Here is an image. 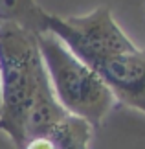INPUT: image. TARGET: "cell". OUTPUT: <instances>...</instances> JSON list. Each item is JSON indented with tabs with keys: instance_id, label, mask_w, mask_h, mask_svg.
I'll list each match as a JSON object with an SVG mask.
<instances>
[{
	"instance_id": "cell-4",
	"label": "cell",
	"mask_w": 145,
	"mask_h": 149,
	"mask_svg": "<svg viewBox=\"0 0 145 149\" xmlns=\"http://www.w3.org/2000/svg\"><path fill=\"white\" fill-rule=\"evenodd\" d=\"M94 125L85 118L66 114L44 133L53 149H90Z\"/></svg>"
},
{
	"instance_id": "cell-1",
	"label": "cell",
	"mask_w": 145,
	"mask_h": 149,
	"mask_svg": "<svg viewBox=\"0 0 145 149\" xmlns=\"http://www.w3.org/2000/svg\"><path fill=\"white\" fill-rule=\"evenodd\" d=\"M44 76L35 33L19 24H0V131L17 149L26 142V116Z\"/></svg>"
},
{
	"instance_id": "cell-5",
	"label": "cell",
	"mask_w": 145,
	"mask_h": 149,
	"mask_svg": "<svg viewBox=\"0 0 145 149\" xmlns=\"http://www.w3.org/2000/svg\"><path fill=\"white\" fill-rule=\"evenodd\" d=\"M46 11L35 0H0V24H19L33 33L44 31Z\"/></svg>"
},
{
	"instance_id": "cell-8",
	"label": "cell",
	"mask_w": 145,
	"mask_h": 149,
	"mask_svg": "<svg viewBox=\"0 0 145 149\" xmlns=\"http://www.w3.org/2000/svg\"><path fill=\"white\" fill-rule=\"evenodd\" d=\"M143 13H145V0H143Z\"/></svg>"
},
{
	"instance_id": "cell-2",
	"label": "cell",
	"mask_w": 145,
	"mask_h": 149,
	"mask_svg": "<svg viewBox=\"0 0 145 149\" xmlns=\"http://www.w3.org/2000/svg\"><path fill=\"white\" fill-rule=\"evenodd\" d=\"M46 74L57 101L68 114L101 125L114 109V96L99 74L81 61L51 31L35 33Z\"/></svg>"
},
{
	"instance_id": "cell-6",
	"label": "cell",
	"mask_w": 145,
	"mask_h": 149,
	"mask_svg": "<svg viewBox=\"0 0 145 149\" xmlns=\"http://www.w3.org/2000/svg\"><path fill=\"white\" fill-rule=\"evenodd\" d=\"M22 149H53L51 142L46 138L44 134H39V136H31L24 142Z\"/></svg>"
},
{
	"instance_id": "cell-7",
	"label": "cell",
	"mask_w": 145,
	"mask_h": 149,
	"mask_svg": "<svg viewBox=\"0 0 145 149\" xmlns=\"http://www.w3.org/2000/svg\"><path fill=\"white\" fill-rule=\"evenodd\" d=\"M0 94H2V81H0Z\"/></svg>"
},
{
	"instance_id": "cell-3",
	"label": "cell",
	"mask_w": 145,
	"mask_h": 149,
	"mask_svg": "<svg viewBox=\"0 0 145 149\" xmlns=\"http://www.w3.org/2000/svg\"><path fill=\"white\" fill-rule=\"evenodd\" d=\"M86 65L99 74L116 101L145 114V48L134 44Z\"/></svg>"
}]
</instances>
